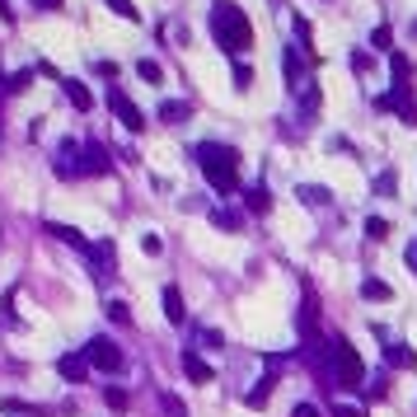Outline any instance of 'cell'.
<instances>
[{"label": "cell", "mask_w": 417, "mask_h": 417, "mask_svg": "<svg viewBox=\"0 0 417 417\" xmlns=\"http://www.w3.org/2000/svg\"><path fill=\"white\" fill-rule=\"evenodd\" d=\"M33 76H38V66H33V71H15V76L5 80V90H10V94H24V90L33 85Z\"/></svg>", "instance_id": "603a6c76"}, {"label": "cell", "mask_w": 417, "mask_h": 417, "mask_svg": "<svg viewBox=\"0 0 417 417\" xmlns=\"http://www.w3.org/2000/svg\"><path fill=\"white\" fill-rule=\"evenodd\" d=\"M155 118H160V122H169V127H178V122L192 118V104H183V99H164V104L155 108Z\"/></svg>", "instance_id": "8fae6325"}, {"label": "cell", "mask_w": 417, "mask_h": 417, "mask_svg": "<svg viewBox=\"0 0 417 417\" xmlns=\"http://www.w3.org/2000/svg\"><path fill=\"white\" fill-rule=\"evenodd\" d=\"M234 80H239V90H248V85H253V71H248L244 62H234Z\"/></svg>", "instance_id": "d6a6232c"}, {"label": "cell", "mask_w": 417, "mask_h": 417, "mask_svg": "<svg viewBox=\"0 0 417 417\" xmlns=\"http://www.w3.org/2000/svg\"><path fill=\"white\" fill-rule=\"evenodd\" d=\"M333 417H366V408H356V403H333Z\"/></svg>", "instance_id": "f546056e"}, {"label": "cell", "mask_w": 417, "mask_h": 417, "mask_svg": "<svg viewBox=\"0 0 417 417\" xmlns=\"http://www.w3.org/2000/svg\"><path fill=\"white\" fill-rule=\"evenodd\" d=\"M286 85L300 90V47H286Z\"/></svg>", "instance_id": "7402d4cb"}, {"label": "cell", "mask_w": 417, "mask_h": 417, "mask_svg": "<svg viewBox=\"0 0 417 417\" xmlns=\"http://www.w3.org/2000/svg\"><path fill=\"white\" fill-rule=\"evenodd\" d=\"M328 366H333V380H338L342 389H352L366 380V366H361V356H356V347L347 338H328Z\"/></svg>", "instance_id": "3957f363"}, {"label": "cell", "mask_w": 417, "mask_h": 417, "mask_svg": "<svg viewBox=\"0 0 417 417\" xmlns=\"http://www.w3.org/2000/svg\"><path fill=\"white\" fill-rule=\"evenodd\" d=\"M43 230L52 234V239H62V244H71V248H90V239H85V230H76V225H62V220H43Z\"/></svg>", "instance_id": "30bf717a"}, {"label": "cell", "mask_w": 417, "mask_h": 417, "mask_svg": "<svg viewBox=\"0 0 417 417\" xmlns=\"http://www.w3.org/2000/svg\"><path fill=\"white\" fill-rule=\"evenodd\" d=\"M136 76L146 80V85H160V80H164V66L155 62V57H141V62H136Z\"/></svg>", "instance_id": "d6986e66"}, {"label": "cell", "mask_w": 417, "mask_h": 417, "mask_svg": "<svg viewBox=\"0 0 417 417\" xmlns=\"http://www.w3.org/2000/svg\"><path fill=\"white\" fill-rule=\"evenodd\" d=\"M389 71H394V80H408V71H413L408 52H389Z\"/></svg>", "instance_id": "cb8c5ba5"}, {"label": "cell", "mask_w": 417, "mask_h": 417, "mask_svg": "<svg viewBox=\"0 0 417 417\" xmlns=\"http://www.w3.org/2000/svg\"><path fill=\"white\" fill-rule=\"evenodd\" d=\"M272 389H277V375H263V380L244 394V403H248V408H263V403L272 399Z\"/></svg>", "instance_id": "2e32d148"}, {"label": "cell", "mask_w": 417, "mask_h": 417, "mask_svg": "<svg viewBox=\"0 0 417 417\" xmlns=\"http://www.w3.org/2000/svg\"><path fill=\"white\" fill-rule=\"evenodd\" d=\"M94 71H99L104 80H118V66H113V62H94Z\"/></svg>", "instance_id": "e575fe53"}, {"label": "cell", "mask_w": 417, "mask_h": 417, "mask_svg": "<svg viewBox=\"0 0 417 417\" xmlns=\"http://www.w3.org/2000/svg\"><path fill=\"white\" fill-rule=\"evenodd\" d=\"M211 38L225 52H234V57H244L248 47H253V24H248V15L234 0H216L211 5Z\"/></svg>", "instance_id": "7a4b0ae2"}, {"label": "cell", "mask_w": 417, "mask_h": 417, "mask_svg": "<svg viewBox=\"0 0 417 417\" xmlns=\"http://www.w3.org/2000/svg\"><path fill=\"white\" fill-rule=\"evenodd\" d=\"M192 160H197V169L206 174L211 192H220V197L239 192V150H234V146H220V141H197V146H192Z\"/></svg>", "instance_id": "6da1fadb"}, {"label": "cell", "mask_w": 417, "mask_h": 417, "mask_svg": "<svg viewBox=\"0 0 417 417\" xmlns=\"http://www.w3.org/2000/svg\"><path fill=\"white\" fill-rule=\"evenodd\" d=\"M108 5H113V10H118L122 19H132V24H141V10L132 5V0H108Z\"/></svg>", "instance_id": "83f0119b"}, {"label": "cell", "mask_w": 417, "mask_h": 417, "mask_svg": "<svg viewBox=\"0 0 417 417\" xmlns=\"http://www.w3.org/2000/svg\"><path fill=\"white\" fill-rule=\"evenodd\" d=\"M108 169H113L108 146H99V141H85V150H80V169H76V174H85V178H104Z\"/></svg>", "instance_id": "52a82bcc"}, {"label": "cell", "mask_w": 417, "mask_h": 417, "mask_svg": "<svg viewBox=\"0 0 417 417\" xmlns=\"http://www.w3.org/2000/svg\"><path fill=\"white\" fill-rule=\"evenodd\" d=\"M183 375H188V380H197V385H211V375H216V371H211L197 352H183Z\"/></svg>", "instance_id": "5bb4252c"}, {"label": "cell", "mask_w": 417, "mask_h": 417, "mask_svg": "<svg viewBox=\"0 0 417 417\" xmlns=\"http://www.w3.org/2000/svg\"><path fill=\"white\" fill-rule=\"evenodd\" d=\"M160 403H164V413H169V417H188V408L174 399V394H160Z\"/></svg>", "instance_id": "f1b7e54d"}, {"label": "cell", "mask_w": 417, "mask_h": 417, "mask_svg": "<svg viewBox=\"0 0 417 417\" xmlns=\"http://www.w3.org/2000/svg\"><path fill=\"white\" fill-rule=\"evenodd\" d=\"M104 309H108V319H113L118 328H127V324H132V314H127V305H122V300H108Z\"/></svg>", "instance_id": "484cf974"}, {"label": "cell", "mask_w": 417, "mask_h": 417, "mask_svg": "<svg viewBox=\"0 0 417 417\" xmlns=\"http://www.w3.org/2000/svg\"><path fill=\"white\" fill-rule=\"evenodd\" d=\"M62 90H66V99H71V104H76L80 113H90V108H94V94L85 90L80 80H62Z\"/></svg>", "instance_id": "e0dca14e"}, {"label": "cell", "mask_w": 417, "mask_h": 417, "mask_svg": "<svg viewBox=\"0 0 417 417\" xmlns=\"http://www.w3.org/2000/svg\"><path fill=\"white\" fill-rule=\"evenodd\" d=\"M375 108L380 113H399L403 122H417V104H413V85L408 80H394V90L375 94Z\"/></svg>", "instance_id": "277c9868"}, {"label": "cell", "mask_w": 417, "mask_h": 417, "mask_svg": "<svg viewBox=\"0 0 417 417\" xmlns=\"http://www.w3.org/2000/svg\"><path fill=\"white\" fill-rule=\"evenodd\" d=\"M57 371H62L66 385H85V380H90V361H85V352H66L62 361H57Z\"/></svg>", "instance_id": "9c48e42d"}, {"label": "cell", "mask_w": 417, "mask_h": 417, "mask_svg": "<svg viewBox=\"0 0 417 417\" xmlns=\"http://www.w3.org/2000/svg\"><path fill=\"white\" fill-rule=\"evenodd\" d=\"M85 258H90L94 277L104 281V277L113 272V263H118V244H113V239H99V244H90V248H85Z\"/></svg>", "instance_id": "ba28073f"}, {"label": "cell", "mask_w": 417, "mask_h": 417, "mask_svg": "<svg viewBox=\"0 0 417 417\" xmlns=\"http://www.w3.org/2000/svg\"><path fill=\"white\" fill-rule=\"evenodd\" d=\"M295 197L305 202V206H328V202H333V192H328L324 183H300V188H295Z\"/></svg>", "instance_id": "9a60e30c"}, {"label": "cell", "mask_w": 417, "mask_h": 417, "mask_svg": "<svg viewBox=\"0 0 417 417\" xmlns=\"http://www.w3.org/2000/svg\"><path fill=\"white\" fill-rule=\"evenodd\" d=\"M239 211H230V206H216V211H211V225H216V230H239Z\"/></svg>", "instance_id": "44dd1931"}, {"label": "cell", "mask_w": 417, "mask_h": 417, "mask_svg": "<svg viewBox=\"0 0 417 417\" xmlns=\"http://www.w3.org/2000/svg\"><path fill=\"white\" fill-rule=\"evenodd\" d=\"M104 399H108V408H118V413H122L127 403H132V399H127V389H108V394H104Z\"/></svg>", "instance_id": "1f68e13d"}, {"label": "cell", "mask_w": 417, "mask_h": 417, "mask_svg": "<svg viewBox=\"0 0 417 417\" xmlns=\"http://www.w3.org/2000/svg\"><path fill=\"white\" fill-rule=\"evenodd\" d=\"M408 267H413V272H417V239H413V244H408Z\"/></svg>", "instance_id": "d590c367"}, {"label": "cell", "mask_w": 417, "mask_h": 417, "mask_svg": "<svg viewBox=\"0 0 417 417\" xmlns=\"http://www.w3.org/2000/svg\"><path fill=\"white\" fill-rule=\"evenodd\" d=\"M244 206L253 211V216H258V211H267V206H272V192H267V183L248 188V192H244Z\"/></svg>", "instance_id": "ac0fdd59"}, {"label": "cell", "mask_w": 417, "mask_h": 417, "mask_svg": "<svg viewBox=\"0 0 417 417\" xmlns=\"http://www.w3.org/2000/svg\"><path fill=\"white\" fill-rule=\"evenodd\" d=\"M108 108H113V118H122V127L127 132H146V113L127 99V90L122 85H108Z\"/></svg>", "instance_id": "8992f818"}, {"label": "cell", "mask_w": 417, "mask_h": 417, "mask_svg": "<svg viewBox=\"0 0 417 417\" xmlns=\"http://www.w3.org/2000/svg\"><path fill=\"white\" fill-rule=\"evenodd\" d=\"M389 43H394V29H389V24H380V29L371 33V47H375V52H394Z\"/></svg>", "instance_id": "d4e9b609"}, {"label": "cell", "mask_w": 417, "mask_h": 417, "mask_svg": "<svg viewBox=\"0 0 417 417\" xmlns=\"http://www.w3.org/2000/svg\"><path fill=\"white\" fill-rule=\"evenodd\" d=\"M38 5H47V10H57V5H62V0H38Z\"/></svg>", "instance_id": "8d00e7d4"}, {"label": "cell", "mask_w": 417, "mask_h": 417, "mask_svg": "<svg viewBox=\"0 0 417 417\" xmlns=\"http://www.w3.org/2000/svg\"><path fill=\"white\" fill-rule=\"evenodd\" d=\"M385 361L394 366V371H417V352H408L403 342H389V347H385Z\"/></svg>", "instance_id": "4fadbf2b"}, {"label": "cell", "mask_w": 417, "mask_h": 417, "mask_svg": "<svg viewBox=\"0 0 417 417\" xmlns=\"http://www.w3.org/2000/svg\"><path fill=\"white\" fill-rule=\"evenodd\" d=\"M366 239H389V220L385 216H371V220H366Z\"/></svg>", "instance_id": "4316f807"}, {"label": "cell", "mask_w": 417, "mask_h": 417, "mask_svg": "<svg viewBox=\"0 0 417 417\" xmlns=\"http://www.w3.org/2000/svg\"><path fill=\"white\" fill-rule=\"evenodd\" d=\"M141 248H146L150 258H160V253H164V239H160V234H146V239H141Z\"/></svg>", "instance_id": "4dcf8cb0"}, {"label": "cell", "mask_w": 417, "mask_h": 417, "mask_svg": "<svg viewBox=\"0 0 417 417\" xmlns=\"http://www.w3.org/2000/svg\"><path fill=\"white\" fill-rule=\"evenodd\" d=\"M160 300H164V319H169V324H188L183 291H178V286H164V295H160Z\"/></svg>", "instance_id": "7c38bea8"}, {"label": "cell", "mask_w": 417, "mask_h": 417, "mask_svg": "<svg viewBox=\"0 0 417 417\" xmlns=\"http://www.w3.org/2000/svg\"><path fill=\"white\" fill-rule=\"evenodd\" d=\"M389 281H380V277H366L361 281V300H389Z\"/></svg>", "instance_id": "ffe728a7"}, {"label": "cell", "mask_w": 417, "mask_h": 417, "mask_svg": "<svg viewBox=\"0 0 417 417\" xmlns=\"http://www.w3.org/2000/svg\"><path fill=\"white\" fill-rule=\"evenodd\" d=\"M291 417H324V413H319L314 403H295V408H291Z\"/></svg>", "instance_id": "836d02e7"}, {"label": "cell", "mask_w": 417, "mask_h": 417, "mask_svg": "<svg viewBox=\"0 0 417 417\" xmlns=\"http://www.w3.org/2000/svg\"><path fill=\"white\" fill-rule=\"evenodd\" d=\"M85 361H90V371L118 375V371H122V347H118L113 338H90V347H85Z\"/></svg>", "instance_id": "5b68a950"}]
</instances>
